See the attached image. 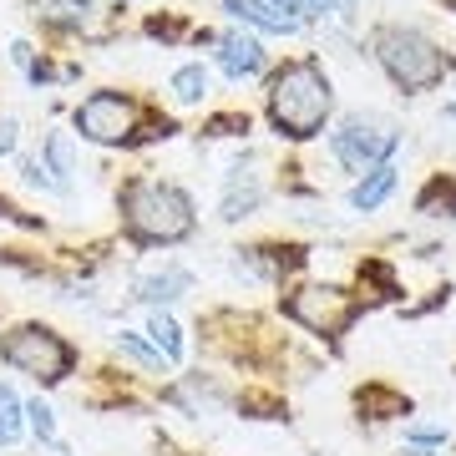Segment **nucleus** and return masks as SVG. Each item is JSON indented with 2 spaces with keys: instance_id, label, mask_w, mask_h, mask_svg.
<instances>
[{
  "instance_id": "nucleus-1",
  "label": "nucleus",
  "mask_w": 456,
  "mask_h": 456,
  "mask_svg": "<svg viewBox=\"0 0 456 456\" xmlns=\"http://www.w3.org/2000/svg\"><path fill=\"white\" fill-rule=\"evenodd\" d=\"M330 107H335V92H330V77L314 61H294L269 82V117L294 142H305L325 127Z\"/></svg>"
},
{
  "instance_id": "nucleus-2",
  "label": "nucleus",
  "mask_w": 456,
  "mask_h": 456,
  "mask_svg": "<svg viewBox=\"0 0 456 456\" xmlns=\"http://www.w3.org/2000/svg\"><path fill=\"white\" fill-rule=\"evenodd\" d=\"M122 213H127V228L137 239H147V244H178V239L193 233V198L163 178L127 183Z\"/></svg>"
},
{
  "instance_id": "nucleus-3",
  "label": "nucleus",
  "mask_w": 456,
  "mask_h": 456,
  "mask_svg": "<svg viewBox=\"0 0 456 456\" xmlns=\"http://www.w3.org/2000/svg\"><path fill=\"white\" fill-rule=\"evenodd\" d=\"M375 61L386 66V77L395 86H406V92H426V86L446 82V51L416 26H380L375 31Z\"/></svg>"
},
{
  "instance_id": "nucleus-4",
  "label": "nucleus",
  "mask_w": 456,
  "mask_h": 456,
  "mask_svg": "<svg viewBox=\"0 0 456 456\" xmlns=\"http://www.w3.org/2000/svg\"><path fill=\"white\" fill-rule=\"evenodd\" d=\"M0 360L11 365V370L20 375H36V380H46V386H56V380H66V370H71V345L56 335V330L46 325H20L11 330L5 340H0Z\"/></svg>"
},
{
  "instance_id": "nucleus-5",
  "label": "nucleus",
  "mask_w": 456,
  "mask_h": 456,
  "mask_svg": "<svg viewBox=\"0 0 456 456\" xmlns=\"http://www.w3.org/2000/svg\"><path fill=\"white\" fill-rule=\"evenodd\" d=\"M401 147V132L386 122V117H345L335 137H330V152H335V163L350 167V173H370V167L391 163V152Z\"/></svg>"
},
{
  "instance_id": "nucleus-6",
  "label": "nucleus",
  "mask_w": 456,
  "mask_h": 456,
  "mask_svg": "<svg viewBox=\"0 0 456 456\" xmlns=\"http://www.w3.org/2000/svg\"><path fill=\"white\" fill-rule=\"evenodd\" d=\"M132 127H137V102L122 92H92L77 107V132L86 142H127Z\"/></svg>"
},
{
  "instance_id": "nucleus-7",
  "label": "nucleus",
  "mask_w": 456,
  "mask_h": 456,
  "mask_svg": "<svg viewBox=\"0 0 456 456\" xmlns=\"http://www.w3.org/2000/svg\"><path fill=\"white\" fill-rule=\"evenodd\" d=\"M289 314L314 335H340L350 325V314H355V299L335 289V284H305V289L289 294Z\"/></svg>"
},
{
  "instance_id": "nucleus-8",
  "label": "nucleus",
  "mask_w": 456,
  "mask_h": 456,
  "mask_svg": "<svg viewBox=\"0 0 456 456\" xmlns=\"http://www.w3.org/2000/svg\"><path fill=\"white\" fill-rule=\"evenodd\" d=\"M264 203V183L259 173H248V167H228L224 178V198H218V218L224 224H239V218H248V213Z\"/></svg>"
},
{
  "instance_id": "nucleus-9",
  "label": "nucleus",
  "mask_w": 456,
  "mask_h": 456,
  "mask_svg": "<svg viewBox=\"0 0 456 456\" xmlns=\"http://www.w3.org/2000/svg\"><path fill=\"white\" fill-rule=\"evenodd\" d=\"M218 71L233 77V82L259 77V71H264V46L254 41V36H239V31L218 36Z\"/></svg>"
},
{
  "instance_id": "nucleus-10",
  "label": "nucleus",
  "mask_w": 456,
  "mask_h": 456,
  "mask_svg": "<svg viewBox=\"0 0 456 456\" xmlns=\"http://www.w3.org/2000/svg\"><path fill=\"white\" fill-rule=\"evenodd\" d=\"M188 289H193V274H188V269H178V264H167V269H152V274H142L137 284H132V294H137L142 305H152V310H163V305L183 299Z\"/></svg>"
},
{
  "instance_id": "nucleus-11",
  "label": "nucleus",
  "mask_w": 456,
  "mask_h": 456,
  "mask_svg": "<svg viewBox=\"0 0 456 456\" xmlns=\"http://www.w3.org/2000/svg\"><path fill=\"white\" fill-rule=\"evenodd\" d=\"M224 11H228L233 20L254 26V31H264V36H294V31H299V20H294V16H279L269 0H224Z\"/></svg>"
},
{
  "instance_id": "nucleus-12",
  "label": "nucleus",
  "mask_w": 456,
  "mask_h": 456,
  "mask_svg": "<svg viewBox=\"0 0 456 456\" xmlns=\"http://www.w3.org/2000/svg\"><path fill=\"white\" fill-rule=\"evenodd\" d=\"M395 183H401V167H395V163L370 167V173H365V178L350 188V208H355V213H375L386 198L395 193Z\"/></svg>"
},
{
  "instance_id": "nucleus-13",
  "label": "nucleus",
  "mask_w": 456,
  "mask_h": 456,
  "mask_svg": "<svg viewBox=\"0 0 456 456\" xmlns=\"http://www.w3.org/2000/svg\"><path fill=\"white\" fill-rule=\"evenodd\" d=\"M147 340H152V350H158V355H163L167 365H178L183 350H188V345H183L178 320H173L167 310H152V314H147Z\"/></svg>"
},
{
  "instance_id": "nucleus-14",
  "label": "nucleus",
  "mask_w": 456,
  "mask_h": 456,
  "mask_svg": "<svg viewBox=\"0 0 456 456\" xmlns=\"http://www.w3.org/2000/svg\"><path fill=\"white\" fill-rule=\"evenodd\" d=\"M41 167L61 183V193L71 188V173H77V152H71V132H51L46 147H41Z\"/></svg>"
},
{
  "instance_id": "nucleus-15",
  "label": "nucleus",
  "mask_w": 456,
  "mask_h": 456,
  "mask_svg": "<svg viewBox=\"0 0 456 456\" xmlns=\"http://www.w3.org/2000/svg\"><path fill=\"white\" fill-rule=\"evenodd\" d=\"M167 92H173L178 107H198V102L208 97V66H203V61L178 66V71H173V82H167Z\"/></svg>"
},
{
  "instance_id": "nucleus-16",
  "label": "nucleus",
  "mask_w": 456,
  "mask_h": 456,
  "mask_svg": "<svg viewBox=\"0 0 456 456\" xmlns=\"http://www.w3.org/2000/svg\"><path fill=\"white\" fill-rule=\"evenodd\" d=\"M20 431H26V401L0 380V446H16Z\"/></svg>"
},
{
  "instance_id": "nucleus-17",
  "label": "nucleus",
  "mask_w": 456,
  "mask_h": 456,
  "mask_svg": "<svg viewBox=\"0 0 456 456\" xmlns=\"http://www.w3.org/2000/svg\"><path fill=\"white\" fill-rule=\"evenodd\" d=\"M117 355H127L132 365H142L147 375H167V360L158 355L142 335H132V330H122V335H117Z\"/></svg>"
},
{
  "instance_id": "nucleus-18",
  "label": "nucleus",
  "mask_w": 456,
  "mask_h": 456,
  "mask_svg": "<svg viewBox=\"0 0 456 456\" xmlns=\"http://www.w3.org/2000/svg\"><path fill=\"white\" fill-rule=\"evenodd\" d=\"M416 208H421L426 218H456V183L436 178V183L421 193V203H416Z\"/></svg>"
},
{
  "instance_id": "nucleus-19",
  "label": "nucleus",
  "mask_w": 456,
  "mask_h": 456,
  "mask_svg": "<svg viewBox=\"0 0 456 456\" xmlns=\"http://www.w3.org/2000/svg\"><path fill=\"white\" fill-rule=\"evenodd\" d=\"M92 11H97L92 0H51L46 5V16L56 20V26H71V31H82L86 20H92Z\"/></svg>"
},
{
  "instance_id": "nucleus-20",
  "label": "nucleus",
  "mask_w": 456,
  "mask_h": 456,
  "mask_svg": "<svg viewBox=\"0 0 456 456\" xmlns=\"http://www.w3.org/2000/svg\"><path fill=\"white\" fill-rule=\"evenodd\" d=\"M26 426L36 431V441H46V446H56V411L36 395V401H26Z\"/></svg>"
},
{
  "instance_id": "nucleus-21",
  "label": "nucleus",
  "mask_w": 456,
  "mask_h": 456,
  "mask_svg": "<svg viewBox=\"0 0 456 456\" xmlns=\"http://www.w3.org/2000/svg\"><path fill=\"white\" fill-rule=\"evenodd\" d=\"M20 178H26V188H41V193H61V183H56V178L46 173V167H41V158L20 163Z\"/></svg>"
},
{
  "instance_id": "nucleus-22",
  "label": "nucleus",
  "mask_w": 456,
  "mask_h": 456,
  "mask_svg": "<svg viewBox=\"0 0 456 456\" xmlns=\"http://www.w3.org/2000/svg\"><path fill=\"white\" fill-rule=\"evenodd\" d=\"M406 441L411 446H446V431H441V426H411Z\"/></svg>"
},
{
  "instance_id": "nucleus-23",
  "label": "nucleus",
  "mask_w": 456,
  "mask_h": 456,
  "mask_svg": "<svg viewBox=\"0 0 456 456\" xmlns=\"http://www.w3.org/2000/svg\"><path fill=\"white\" fill-rule=\"evenodd\" d=\"M16 152V117H0V158Z\"/></svg>"
},
{
  "instance_id": "nucleus-24",
  "label": "nucleus",
  "mask_w": 456,
  "mask_h": 456,
  "mask_svg": "<svg viewBox=\"0 0 456 456\" xmlns=\"http://www.w3.org/2000/svg\"><path fill=\"white\" fill-rule=\"evenodd\" d=\"M269 5H274L279 16H294V20H299L305 11H310V0H269Z\"/></svg>"
},
{
  "instance_id": "nucleus-25",
  "label": "nucleus",
  "mask_w": 456,
  "mask_h": 456,
  "mask_svg": "<svg viewBox=\"0 0 456 456\" xmlns=\"http://www.w3.org/2000/svg\"><path fill=\"white\" fill-rule=\"evenodd\" d=\"M340 11H355V0H340Z\"/></svg>"
},
{
  "instance_id": "nucleus-26",
  "label": "nucleus",
  "mask_w": 456,
  "mask_h": 456,
  "mask_svg": "<svg viewBox=\"0 0 456 456\" xmlns=\"http://www.w3.org/2000/svg\"><path fill=\"white\" fill-rule=\"evenodd\" d=\"M446 117H456V102H452V107H446Z\"/></svg>"
},
{
  "instance_id": "nucleus-27",
  "label": "nucleus",
  "mask_w": 456,
  "mask_h": 456,
  "mask_svg": "<svg viewBox=\"0 0 456 456\" xmlns=\"http://www.w3.org/2000/svg\"><path fill=\"white\" fill-rule=\"evenodd\" d=\"M416 456H426V452H416Z\"/></svg>"
}]
</instances>
